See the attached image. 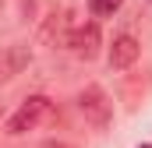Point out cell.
Listing matches in <instances>:
<instances>
[{
    "label": "cell",
    "mask_w": 152,
    "mask_h": 148,
    "mask_svg": "<svg viewBox=\"0 0 152 148\" xmlns=\"http://www.w3.org/2000/svg\"><path fill=\"white\" fill-rule=\"evenodd\" d=\"M50 113H53V102H50L46 95H28V99H25L18 110L7 116L4 131L18 138V134H25V131H36V127L46 120V116H50Z\"/></svg>",
    "instance_id": "1"
},
{
    "label": "cell",
    "mask_w": 152,
    "mask_h": 148,
    "mask_svg": "<svg viewBox=\"0 0 152 148\" xmlns=\"http://www.w3.org/2000/svg\"><path fill=\"white\" fill-rule=\"evenodd\" d=\"M78 110H81V116H85L96 131H106L110 120H113V102H110V95H106L99 85H85V88L78 92Z\"/></svg>",
    "instance_id": "2"
},
{
    "label": "cell",
    "mask_w": 152,
    "mask_h": 148,
    "mask_svg": "<svg viewBox=\"0 0 152 148\" xmlns=\"http://www.w3.org/2000/svg\"><path fill=\"white\" fill-rule=\"evenodd\" d=\"M78 60H96L99 57V46H103V36H99V25L96 21H85V25H75L67 32V42H64Z\"/></svg>",
    "instance_id": "3"
},
{
    "label": "cell",
    "mask_w": 152,
    "mask_h": 148,
    "mask_svg": "<svg viewBox=\"0 0 152 148\" xmlns=\"http://www.w3.org/2000/svg\"><path fill=\"white\" fill-rule=\"evenodd\" d=\"M142 57V42L134 36H117L113 46H110V67L113 71H127V67H134V60Z\"/></svg>",
    "instance_id": "4"
},
{
    "label": "cell",
    "mask_w": 152,
    "mask_h": 148,
    "mask_svg": "<svg viewBox=\"0 0 152 148\" xmlns=\"http://www.w3.org/2000/svg\"><path fill=\"white\" fill-rule=\"evenodd\" d=\"M32 64V49L28 46H7V49H0V85L4 81H11V78H18V74L25 71Z\"/></svg>",
    "instance_id": "5"
},
{
    "label": "cell",
    "mask_w": 152,
    "mask_h": 148,
    "mask_svg": "<svg viewBox=\"0 0 152 148\" xmlns=\"http://www.w3.org/2000/svg\"><path fill=\"white\" fill-rule=\"evenodd\" d=\"M120 7H124V0H88L92 18H113Z\"/></svg>",
    "instance_id": "6"
},
{
    "label": "cell",
    "mask_w": 152,
    "mask_h": 148,
    "mask_svg": "<svg viewBox=\"0 0 152 148\" xmlns=\"http://www.w3.org/2000/svg\"><path fill=\"white\" fill-rule=\"evenodd\" d=\"M138 148H152V145H138Z\"/></svg>",
    "instance_id": "7"
},
{
    "label": "cell",
    "mask_w": 152,
    "mask_h": 148,
    "mask_svg": "<svg viewBox=\"0 0 152 148\" xmlns=\"http://www.w3.org/2000/svg\"><path fill=\"white\" fill-rule=\"evenodd\" d=\"M0 116H4V106H0Z\"/></svg>",
    "instance_id": "8"
},
{
    "label": "cell",
    "mask_w": 152,
    "mask_h": 148,
    "mask_svg": "<svg viewBox=\"0 0 152 148\" xmlns=\"http://www.w3.org/2000/svg\"><path fill=\"white\" fill-rule=\"evenodd\" d=\"M149 4H152V0H149Z\"/></svg>",
    "instance_id": "9"
}]
</instances>
